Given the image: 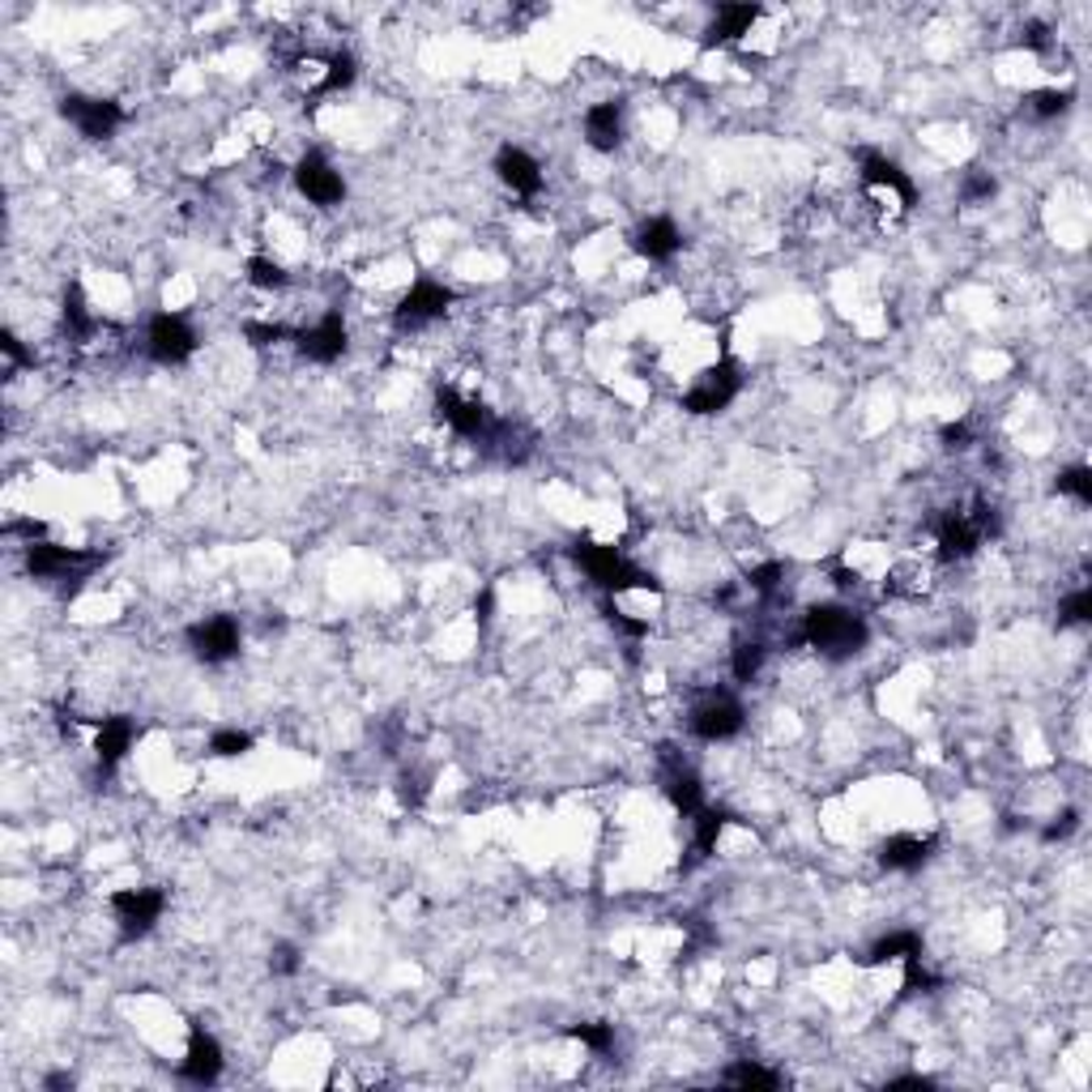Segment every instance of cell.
<instances>
[{
	"instance_id": "obj_1",
	"label": "cell",
	"mask_w": 1092,
	"mask_h": 1092,
	"mask_svg": "<svg viewBox=\"0 0 1092 1092\" xmlns=\"http://www.w3.org/2000/svg\"><path fill=\"white\" fill-rule=\"evenodd\" d=\"M866 619L858 615V611H849V606H836V602H824V606H811L806 615H802V641L815 649V653H824V658H832V662H845V658H853L862 645H866Z\"/></svg>"
},
{
	"instance_id": "obj_2",
	"label": "cell",
	"mask_w": 1092,
	"mask_h": 1092,
	"mask_svg": "<svg viewBox=\"0 0 1092 1092\" xmlns=\"http://www.w3.org/2000/svg\"><path fill=\"white\" fill-rule=\"evenodd\" d=\"M572 559L589 572V581L606 594H624V589H662L653 572L636 568L619 547H606V542H576L572 547Z\"/></svg>"
},
{
	"instance_id": "obj_3",
	"label": "cell",
	"mask_w": 1092,
	"mask_h": 1092,
	"mask_svg": "<svg viewBox=\"0 0 1092 1092\" xmlns=\"http://www.w3.org/2000/svg\"><path fill=\"white\" fill-rule=\"evenodd\" d=\"M986 534H999V517H995V508H986V504H973V512H965V508H952V512H943L939 517V525H935V538H939V559H969L978 547H982V538Z\"/></svg>"
},
{
	"instance_id": "obj_4",
	"label": "cell",
	"mask_w": 1092,
	"mask_h": 1092,
	"mask_svg": "<svg viewBox=\"0 0 1092 1092\" xmlns=\"http://www.w3.org/2000/svg\"><path fill=\"white\" fill-rule=\"evenodd\" d=\"M738 388H742V367L726 355V359H718L683 393V410L688 414H722L729 401L738 397Z\"/></svg>"
},
{
	"instance_id": "obj_5",
	"label": "cell",
	"mask_w": 1092,
	"mask_h": 1092,
	"mask_svg": "<svg viewBox=\"0 0 1092 1092\" xmlns=\"http://www.w3.org/2000/svg\"><path fill=\"white\" fill-rule=\"evenodd\" d=\"M145 351H150L154 364L163 367L188 364L197 355V329L184 317H175V312H158L150 321V329H145Z\"/></svg>"
},
{
	"instance_id": "obj_6",
	"label": "cell",
	"mask_w": 1092,
	"mask_h": 1092,
	"mask_svg": "<svg viewBox=\"0 0 1092 1092\" xmlns=\"http://www.w3.org/2000/svg\"><path fill=\"white\" fill-rule=\"evenodd\" d=\"M167 909V892L163 888H124L111 896V913L120 922V939H141L154 930V922Z\"/></svg>"
},
{
	"instance_id": "obj_7",
	"label": "cell",
	"mask_w": 1092,
	"mask_h": 1092,
	"mask_svg": "<svg viewBox=\"0 0 1092 1092\" xmlns=\"http://www.w3.org/2000/svg\"><path fill=\"white\" fill-rule=\"evenodd\" d=\"M60 116L90 141H107L120 124H124V107L111 98H90V94H64L60 98Z\"/></svg>"
},
{
	"instance_id": "obj_8",
	"label": "cell",
	"mask_w": 1092,
	"mask_h": 1092,
	"mask_svg": "<svg viewBox=\"0 0 1092 1092\" xmlns=\"http://www.w3.org/2000/svg\"><path fill=\"white\" fill-rule=\"evenodd\" d=\"M103 555L77 551V547H56V542H26V572L34 581H60V576H81L98 564Z\"/></svg>"
},
{
	"instance_id": "obj_9",
	"label": "cell",
	"mask_w": 1092,
	"mask_h": 1092,
	"mask_svg": "<svg viewBox=\"0 0 1092 1092\" xmlns=\"http://www.w3.org/2000/svg\"><path fill=\"white\" fill-rule=\"evenodd\" d=\"M240 645H244V636H240V624L231 615H210V619L188 628V649L205 666H222V662L240 658Z\"/></svg>"
},
{
	"instance_id": "obj_10",
	"label": "cell",
	"mask_w": 1092,
	"mask_h": 1092,
	"mask_svg": "<svg viewBox=\"0 0 1092 1092\" xmlns=\"http://www.w3.org/2000/svg\"><path fill=\"white\" fill-rule=\"evenodd\" d=\"M448 308H452V291H448L444 282L418 278V282L401 295V304L393 308V325H397V329H422V325L440 321Z\"/></svg>"
},
{
	"instance_id": "obj_11",
	"label": "cell",
	"mask_w": 1092,
	"mask_h": 1092,
	"mask_svg": "<svg viewBox=\"0 0 1092 1092\" xmlns=\"http://www.w3.org/2000/svg\"><path fill=\"white\" fill-rule=\"evenodd\" d=\"M688 726H692V734H696L701 742H726V738H734L738 729L747 726V713H742V705H738L729 692H713V696H705V701L692 709Z\"/></svg>"
},
{
	"instance_id": "obj_12",
	"label": "cell",
	"mask_w": 1092,
	"mask_h": 1092,
	"mask_svg": "<svg viewBox=\"0 0 1092 1092\" xmlns=\"http://www.w3.org/2000/svg\"><path fill=\"white\" fill-rule=\"evenodd\" d=\"M295 188H299L312 205H321V210L347 201V180L334 171V163H329L321 150H312V154H304V158L295 163Z\"/></svg>"
},
{
	"instance_id": "obj_13",
	"label": "cell",
	"mask_w": 1092,
	"mask_h": 1092,
	"mask_svg": "<svg viewBox=\"0 0 1092 1092\" xmlns=\"http://www.w3.org/2000/svg\"><path fill=\"white\" fill-rule=\"evenodd\" d=\"M858 175H862V184H866L871 193H883L888 201H896V210H913L918 188H913V180H909L892 158L866 150V154L858 158Z\"/></svg>"
},
{
	"instance_id": "obj_14",
	"label": "cell",
	"mask_w": 1092,
	"mask_h": 1092,
	"mask_svg": "<svg viewBox=\"0 0 1092 1092\" xmlns=\"http://www.w3.org/2000/svg\"><path fill=\"white\" fill-rule=\"evenodd\" d=\"M347 342H351V334H347L342 312H329V317H321L312 329H299V334H295L299 355L312 359V364H338V359L347 355Z\"/></svg>"
},
{
	"instance_id": "obj_15",
	"label": "cell",
	"mask_w": 1092,
	"mask_h": 1092,
	"mask_svg": "<svg viewBox=\"0 0 1092 1092\" xmlns=\"http://www.w3.org/2000/svg\"><path fill=\"white\" fill-rule=\"evenodd\" d=\"M222 1067H227V1059H222V1046L210 1037V1033H193L188 1037V1055H184V1063H180V1076L188 1080V1085H218V1076H222Z\"/></svg>"
},
{
	"instance_id": "obj_16",
	"label": "cell",
	"mask_w": 1092,
	"mask_h": 1092,
	"mask_svg": "<svg viewBox=\"0 0 1092 1092\" xmlns=\"http://www.w3.org/2000/svg\"><path fill=\"white\" fill-rule=\"evenodd\" d=\"M495 175H499L512 193H521V197H538V193H542V167H538V158L525 154L521 145H504V150L495 154Z\"/></svg>"
},
{
	"instance_id": "obj_17",
	"label": "cell",
	"mask_w": 1092,
	"mask_h": 1092,
	"mask_svg": "<svg viewBox=\"0 0 1092 1092\" xmlns=\"http://www.w3.org/2000/svg\"><path fill=\"white\" fill-rule=\"evenodd\" d=\"M935 858V836H913V832H901V836H888L879 845V866L883 871H922L926 862Z\"/></svg>"
},
{
	"instance_id": "obj_18",
	"label": "cell",
	"mask_w": 1092,
	"mask_h": 1092,
	"mask_svg": "<svg viewBox=\"0 0 1092 1092\" xmlns=\"http://www.w3.org/2000/svg\"><path fill=\"white\" fill-rule=\"evenodd\" d=\"M585 141L598 154H615L624 141V107L619 103H594L585 111Z\"/></svg>"
},
{
	"instance_id": "obj_19",
	"label": "cell",
	"mask_w": 1092,
	"mask_h": 1092,
	"mask_svg": "<svg viewBox=\"0 0 1092 1092\" xmlns=\"http://www.w3.org/2000/svg\"><path fill=\"white\" fill-rule=\"evenodd\" d=\"M632 244H636V252L645 261H671L683 248V231L675 227V218H649V222L636 227Z\"/></svg>"
},
{
	"instance_id": "obj_20",
	"label": "cell",
	"mask_w": 1092,
	"mask_h": 1092,
	"mask_svg": "<svg viewBox=\"0 0 1092 1092\" xmlns=\"http://www.w3.org/2000/svg\"><path fill=\"white\" fill-rule=\"evenodd\" d=\"M759 17V4H722L705 30V47H726V43H738L742 34H751Z\"/></svg>"
},
{
	"instance_id": "obj_21",
	"label": "cell",
	"mask_w": 1092,
	"mask_h": 1092,
	"mask_svg": "<svg viewBox=\"0 0 1092 1092\" xmlns=\"http://www.w3.org/2000/svg\"><path fill=\"white\" fill-rule=\"evenodd\" d=\"M666 798L675 802V811L679 815H696L701 806H705V785H701V776L688 768V764H679V759H671V768H666Z\"/></svg>"
},
{
	"instance_id": "obj_22",
	"label": "cell",
	"mask_w": 1092,
	"mask_h": 1092,
	"mask_svg": "<svg viewBox=\"0 0 1092 1092\" xmlns=\"http://www.w3.org/2000/svg\"><path fill=\"white\" fill-rule=\"evenodd\" d=\"M133 738H137V726H133L128 718H103V722H98V734H94L98 764H103V768H116V764L128 755Z\"/></svg>"
},
{
	"instance_id": "obj_23",
	"label": "cell",
	"mask_w": 1092,
	"mask_h": 1092,
	"mask_svg": "<svg viewBox=\"0 0 1092 1092\" xmlns=\"http://www.w3.org/2000/svg\"><path fill=\"white\" fill-rule=\"evenodd\" d=\"M913 956H922V935L918 930H892V935H883L871 952H866V965H892V960H913Z\"/></svg>"
},
{
	"instance_id": "obj_24",
	"label": "cell",
	"mask_w": 1092,
	"mask_h": 1092,
	"mask_svg": "<svg viewBox=\"0 0 1092 1092\" xmlns=\"http://www.w3.org/2000/svg\"><path fill=\"white\" fill-rule=\"evenodd\" d=\"M729 811L722 806H701L696 815H692V849H696V858H709L713 849H718V836H722V828H726Z\"/></svg>"
},
{
	"instance_id": "obj_25",
	"label": "cell",
	"mask_w": 1092,
	"mask_h": 1092,
	"mask_svg": "<svg viewBox=\"0 0 1092 1092\" xmlns=\"http://www.w3.org/2000/svg\"><path fill=\"white\" fill-rule=\"evenodd\" d=\"M64 329H68L77 342H86V338L98 329V321H94V312H90L81 287H68V291H64Z\"/></svg>"
},
{
	"instance_id": "obj_26",
	"label": "cell",
	"mask_w": 1092,
	"mask_h": 1092,
	"mask_svg": "<svg viewBox=\"0 0 1092 1092\" xmlns=\"http://www.w3.org/2000/svg\"><path fill=\"white\" fill-rule=\"evenodd\" d=\"M764 658H768V645L764 641H738L734 653H729V675L738 683H751L759 671H764Z\"/></svg>"
},
{
	"instance_id": "obj_27",
	"label": "cell",
	"mask_w": 1092,
	"mask_h": 1092,
	"mask_svg": "<svg viewBox=\"0 0 1092 1092\" xmlns=\"http://www.w3.org/2000/svg\"><path fill=\"white\" fill-rule=\"evenodd\" d=\"M355 73H359L355 56H351V51H334V56L325 60L321 81H317V94H338V90H347V86L355 81Z\"/></svg>"
},
{
	"instance_id": "obj_28",
	"label": "cell",
	"mask_w": 1092,
	"mask_h": 1092,
	"mask_svg": "<svg viewBox=\"0 0 1092 1092\" xmlns=\"http://www.w3.org/2000/svg\"><path fill=\"white\" fill-rule=\"evenodd\" d=\"M244 278H248V287H257V291H282V287H287V270H282L278 261H270V257H252V261L244 265Z\"/></svg>"
},
{
	"instance_id": "obj_29",
	"label": "cell",
	"mask_w": 1092,
	"mask_h": 1092,
	"mask_svg": "<svg viewBox=\"0 0 1092 1092\" xmlns=\"http://www.w3.org/2000/svg\"><path fill=\"white\" fill-rule=\"evenodd\" d=\"M726 1085H734V1089H776L781 1076L759 1067V1063H734L726 1072Z\"/></svg>"
},
{
	"instance_id": "obj_30",
	"label": "cell",
	"mask_w": 1092,
	"mask_h": 1092,
	"mask_svg": "<svg viewBox=\"0 0 1092 1092\" xmlns=\"http://www.w3.org/2000/svg\"><path fill=\"white\" fill-rule=\"evenodd\" d=\"M568 1037L572 1042H581V1046H589L594 1055H611L615 1050V1025H572L568 1029Z\"/></svg>"
},
{
	"instance_id": "obj_31",
	"label": "cell",
	"mask_w": 1092,
	"mask_h": 1092,
	"mask_svg": "<svg viewBox=\"0 0 1092 1092\" xmlns=\"http://www.w3.org/2000/svg\"><path fill=\"white\" fill-rule=\"evenodd\" d=\"M1072 90H1033L1029 94V111L1037 116V120H1055V116H1063L1067 107H1072Z\"/></svg>"
},
{
	"instance_id": "obj_32",
	"label": "cell",
	"mask_w": 1092,
	"mask_h": 1092,
	"mask_svg": "<svg viewBox=\"0 0 1092 1092\" xmlns=\"http://www.w3.org/2000/svg\"><path fill=\"white\" fill-rule=\"evenodd\" d=\"M999 193V180L990 175V171H982V167H973L965 180H960V201L965 205H978V201H990Z\"/></svg>"
},
{
	"instance_id": "obj_33",
	"label": "cell",
	"mask_w": 1092,
	"mask_h": 1092,
	"mask_svg": "<svg viewBox=\"0 0 1092 1092\" xmlns=\"http://www.w3.org/2000/svg\"><path fill=\"white\" fill-rule=\"evenodd\" d=\"M785 572H789V568H785L781 559H768V564H759V568H751V572H747V585H751V594L768 598V594H776V589H781Z\"/></svg>"
},
{
	"instance_id": "obj_34",
	"label": "cell",
	"mask_w": 1092,
	"mask_h": 1092,
	"mask_svg": "<svg viewBox=\"0 0 1092 1092\" xmlns=\"http://www.w3.org/2000/svg\"><path fill=\"white\" fill-rule=\"evenodd\" d=\"M248 751H252V734H244V729H218L210 738V755H218V759H240Z\"/></svg>"
},
{
	"instance_id": "obj_35",
	"label": "cell",
	"mask_w": 1092,
	"mask_h": 1092,
	"mask_svg": "<svg viewBox=\"0 0 1092 1092\" xmlns=\"http://www.w3.org/2000/svg\"><path fill=\"white\" fill-rule=\"evenodd\" d=\"M1092 619V589L1089 585H1080L1076 594H1067L1063 598V606H1059V624L1063 628H1076V624H1089Z\"/></svg>"
},
{
	"instance_id": "obj_36",
	"label": "cell",
	"mask_w": 1092,
	"mask_h": 1092,
	"mask_svg": "<svg viewBox=\"0 0 1092 1092\" xmlns=\"http://www.w3.org/2000/svg\"><path fill=\"white\" fill-rule=\"evenodd\" d=\"M1059 495H1072L1076 504H1092V470L1089 465H1072L1059 474Z\"/></svg>"
},
{
	"instance_id": "obj_37",
	"label": "cell",
	"mask_w": 1092,
	"mask_h": 1092,
	"mask_svg": "<svg viewBox=\"0 0 1092 1092\" xmlns=\"http://www.w3.org/2000/svg\"><path fill=\"white\" fill-rule=\"evenodd\" d=\"M244 338H248L252 347L265 351V347H278L282 338H295V334H291L287 325H274V321H248V325H244Z\"/></svg>"
},
{
	"instance_id": "obj_38",
	"label": "cell",
	"mask_w": 1092,
	"mask_h": 1092,
	"mask_svg": "<svg viewBox=\"0 0 1092 1092\" xmlns=\"http://www.w3.org/2000/svg\"><path fill=\"white\" fill-rule=\"evenodd\" d=\"M935 986H939V978H930V973H926L922 956L905 960V986H901V995H905V999H913V995H926V990H935Z\"/></svg>"
},
{
	"instance_id": "obj_39",
	"label": "cell",
	"mask_w": 1092,
	"mask_h": 1092,
	"mask_svg": "<svg viewBox=\"0 0 1092 1092\" xmlns=\"http://www.w3.org/2000/svg\"><path fill=\"white\" fill-rule=\"evenodd\" d=\"M299 965H304V956H299V948H295V943H278V948L270 952V969H274V978H295V973H299Z\"/></svg>"
},
{
	"instance_id": "obj_40",
	"label": "cell",
	"mask_w": 1092,
	"mask_h": 1092,
	"mask_svg": "<svg viewBox=\"0 0 1092 1092\" xmlns=\"http://www.w3.org/2000/svg\"><path fill=\"white\" fill-rule=\"evenodd\" d=\"M1076 828H1080V811H1063L1055 824L1042 828V836H1046V841H1063V836H1072Z\"/></svg>"
},
{
	"instance_id": "obj_41",
	"label": "cell",
	"mask_w": 1092,
	"mask_h": 1092,
	"mask_svg": "<svg viewBox=\"0 0 1092 1092\" xmlns=\"http://www.w3.org/2000/svg\"><path fill=\"white\" fill-rule=\"evenodd\" d=\"M606 619H611L624 636H645V632H649V619H628V615H624V611H615L611 602H606Z\"/></svg>"
},
{
	"instance_id": "obj_42",
	"label": "cell",
	"mask_w": 1092,
	"mask_h": 1092,
	"mask_svg": "<svg viewBox=\"0 0 1092 1092\" xmlns=\"http://www.w3.org/2000/svg\"><path fill=\"white\" fill-rule=\"evenodd\" d=\"M939 440H943V448H969V444H973V431H969V422H948V427L939 431Z\"/></svg>"
},
{
	"instance_id": "obj_43",
	"label": "cell",
	"mask_w": 1092,
	"mask_h": 1092,
	"mask_svg": "<svg viewBox=\"0 0 1092 1092\" xmlns=\"http://www.w3.org/2000/svg\"><path fill=\"white\" fill-rule=\"evenodd\" d=\"M0 351H4V359H9V371L21 364H30V355H26V347L17 342V334H0Z\"/></svg>"
},
{
	"instance_id": "obj_44",
	"label": "cell",
	"mask_w": 1092,
	"mask_h": 1092,
	"mask_svg": "<svg viewBox=\"0 0 1092 1092\" xmlns=\"http://www.w3.org/2000/svg\"><path fill=\"white\" fill-rule=\"evenodd\" d=\"M1025 47L1046 51V47H1050V26H1046V21H1029V26H1025Z\"/></svg>"
},
{
	"instance_id": "obj_45",
	"label": "cell",
	"mask_w": 1092,
	"mask_h": 1092,
	"mask_svg": "<svg viewBox=\"0 0 1092 1092\" xmlns=\"http://www.w3.org/2000/svg\"><path fill=\"white\" fill-rule=\"evenodd\" d=\"M888 1089H930V1080L926 1076H896V1080H888Z\"/></svg>"
},
{
	"instance_id": "obj_46",
	"label": "cell",
	"mask_w": 1092,
	"mask_h": 1092,
	"mask_svg": "<svg viewBox=\"0 0 1092 1092\" xmlns=\"http://www.w3.org/2000/svg\"><path fill=\"white\" fill-rule=\"evenodd\" d=\"M43 1089L47 1092H64V1089H73V1076L68 1072H51L47 1080H43Z\"/></svg>"
}]
</instances>
